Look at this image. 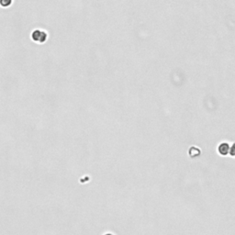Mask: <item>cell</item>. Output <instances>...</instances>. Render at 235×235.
<instances>
[{"mask_svg":"<svg viewBox=\"0 0 235 235\" xmlns=\"http://www.w3.org/2000/svg\"><path fill=\"white\" fill-rule=\"evenodd\" d=\"M31 39L38 43H44L48 39V33L42 29H36L31 33Z\"/></svg>","mask_w":235,"mask_h":235,"instance_id":"1","label":"cell"},{"mask_svg":"<svg viewBox=\"0 0 235 235\" xmlns=\"http://www.w3.org/2000/svg\"><path fill=\"white\" fill-rule=\"evenodd\" d=\"M232 146H233V144L231 146H230V144L228 142H221L218 146V153L222 156H226V155L231 153V150Z\"/></svg>","mask_w":235,"mask_h":235,"instance_id":"2","label":"cell"},{"mask_svg":"<svg viewBox=\"0 0 235 235\" xmlns=\"http://www.w3.org/2000/svg\"><path fill=\"white\" fill-rule=\"evenodd\" d=\"M104 235H114L113 233H110V232H107V233H105Z\"/></svg>","mask_w":235,"mask_h":235,"instance_id":"3","label":"cell"}]
</instances>
